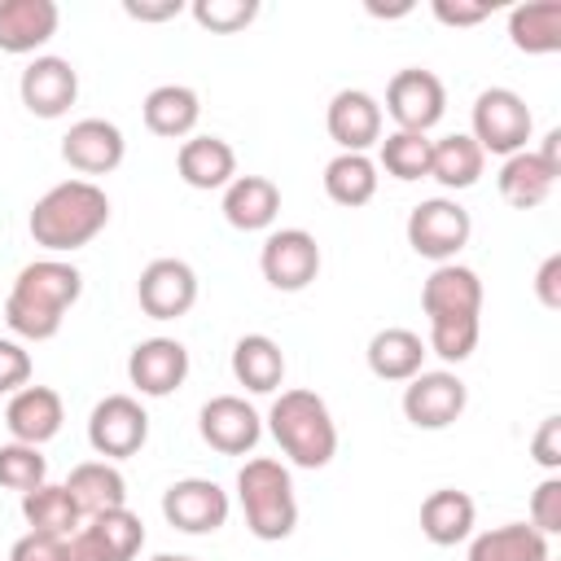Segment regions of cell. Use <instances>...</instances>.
Listing matches in <instances>:
<instances>
[{"label": "cell", "instance_id": "1", "mask_svg": "<svg viewBox=\"0 0 561 561\" xmlns=\"http://www.w3.org/2000/svg\"><path fill=\"white\" fill-rule=\"evenodd\" d=\"M421 307L430 316V351L447 364H460L478 346L482 329V280L465 263H438L421 285Z\"/></svg>", "mask_w": 561, "mask_h": 561}, {"label": "cell", "instance_id": "2", "mask_svg": "<svg viewBox=\"0 0 561 561\" xmlns=\"http://www.w3.org/2000/svg\"><path fill=\"white\" fill-rule=\"evenodd\" d=\"M83 294V272L66 259H35L18 272L9 298H4V324L26 342L57 337L66 311Z\"/></svg>", "mask_w": 561, "mask_h": 561}, {"label": "cell", "instance_id": "3", "mask_svg": "<svg viewBox=\"0 0 561 561\" xmlns=\"http://www.w3.org/2000/svg\"><path fill=\"white\" fill-rule=\"evenodd\" d=\"M105 224H110V197L92 180H61V184H53L31 206V219H26L35 245H44L53 254H70V250L88 245Z\"/></svg>", "mask_w": 561, "mask_h": 561}, {"label": "cell", "instance_id": "4", "mask_svg": "<svg viewBox=\"0 0 561 561\" xmlns=\"http://www.w3.org/2000/svg\"><path fill=\"white\" fill-rule=\"evenodd\" d=\"M267 430L298 469H324L337 456V425L316 390H280L267 412Z\"/></svg>", "mask_w": 561, "mask_h": 561}, {"label": "cell", "instance_id": "5", "mask_svg": "<svg viewBox=\"0 0 561 561\" xmlns=\"http://www.w3.org/2000/svg\"><path fill=\"white\" fill-rule=\"evenodd\" d=\"M237 500H241V513H245V526L254 539L276 543V539L294 535L298 500H294V478L280 460H272V456L245 460L237 473Z\"/></svg>", "mask_w": 561, "mask_h": 561}, {"label": "cell", "instance_id": "6", "mask_svg": "<svg viewBox=\"0 0 561 561\" xmlns=\"http://www.w3.org/2000/svg\"><path fill=\"white\" fill-rule=\"evenodd\" d=\"M530 127H535L530 105L513 88L478 92V101H473V131L469 136L478 140L482 153H500V158L522 153L526 140H530Z\"/></svg>", "mask_w": 561, "mask_h": 561}, {"label": "cell", "instance_id": "7", "mask_svg": "<svg viewBox=\"0 0 561 561\" xmlns=\"http://www.w3.org/2000/svg\"><path fill=\"white\" fill-rule=\"evenodd\" d=\"M469 232H473V219L451 197L416 202L408 215V245L434 263H456V254L469 245Z\"/></svg>", "mask_w": 561, "mask_h": 561}, {"label": "cell", "instance_id": "8", "mask_svg": "<svg viewBox=\"0 0 561 561\" xmlns=\"http://www.w3.org/2000/svg\"><path fill=\"white\" fill-rule=\"evenodd\" d=\"M149 438V412L131 394H105L88 416V443L105 460H127Z\"/></svg>", "mask_w": 561, "mask_h": 561}, {"label": "cell", "instance_id": "9", "mask_svg": "<svg viewBox=\"0 0 561 561\" xmlns=\"http://www.w3.org/2000/svg\"><path fill=\"white\" fill-rule=\"evenodd\" d=\"M447 110V88L434 70H421V66H408V70H394V79L386 83V114L399 123V131H425L443 118Z\"/></svg>", "mask_w": 561, "mask_h": 561}, {"label": "cell", "instance_id": "10", "mask_svg": "<svg viewBox=\"0 0 561 561\" xmlns=\"http://www.w3.org/2000/svg\"><path fill=\"white\" fill-rule=\"evenodd\" d=\"M259 267H263V280L280 294H298L316 280L320 272V245L307 228H280V232H267L263 250H259Z\"/></svg>", "mask_w": 561, "mask_h": 561}, {"label": "cell", "instance_id": "11", "mask_svg": "<svg viewBox=\"0 0 561 561\" xmlns=\"http://www.w3.org/2000/svg\"><path fill=\"white\" fill-rule=\"evenodd\" d=\"M469 403V386L438 368V373H416L408 386H403V416L416 425V430H447L451 421H460Z\"/></svg>", "mask_w": 561, "mask_h": 561}, {"label": "cell", "instance_id": "12", "mask_svg": "<svg viewBox=\"0 0 561 561\" xmlns=\"http://www.w3.org/2000/svg\"><path fill=\"white\" fill-rule=\"evenodd\" d=\"M162 517L184 535H215L228 522V491L210 478H180L162 491Z\"/></svg>", "mask_w": 561, "mask_h": 561}, {"label": "cell", "instance_id": "13", "mask_svg": "<svg viewBox=\"0 0 561 561\" xmlns=\"http://www.w3.org/2000/svg\"><path fill=\"white\" fill-rule=\"evenodd\" d=\"M136 298L149 320H180L197 302V272L184 259H153L136 280Z\"/></svg>", "mask_w": 561, "mask_h": 561}, {"label": "cell", "instance_id": "14", "mask_svg": "<svg viewBox=\"0 0 561 561\" xmlns=\"http://www.w3.org/2000/svg\"><path fill=\"white\" fill-rule=\"evenodd\" d=\"M197 430H202L206 447H215L219 456H245V451H254V443L263 434V416L241 394H215L202 403Z\"/></svg>", "mask_w": 561, "mask_h": 561}, {"label": "cell", "instance_id": "15", "mask_svg": "<svg viewBox=\"0 0 561 561\" xmlns=\"http://www.w3.org/2000/svg\"><path fill=\"white\" fill-rule=\"evenodd\" d=\"M127 377L149 399L175 394L184 386V377H188L184 342H175V337H145V342H136L131 355H127Z\"/></svg>", "mask_w": 561, "mask_h": 561}, {"label": "cell", "instance_id": "16", "mask_svg": "<svg viewBox=\"0 0 561 561\" xmlns=\"http://www.w3.org/2000/svg\"><path fill=\"white\" fill-rule=\"evenodd\" d=\"M18 96L35 118H61L79 96V70L66 57H35L18 79Z\"/></svg>", "mask_w": 561, "mask_h": 561}, {"label": "cell", "instance_id": "17", "mask_svg": "<svg viewBox=\"0 0 561 561\" xmlns=\"http://www.w3.org/2000/svg\"><path fill=\"white\" fill-rule=\"evenodd\" d=\"M123 153H127V140L110 118H79L61 136V158L79 175H110L123 162Z\"/></svg>", "mask_w": 561, "mask_h": 561}, {"label": "cell", "instance_id": "18", "mask_svg": "<svg viewBox=\"0 0 561 561\" xmlns=\"http://www.w3.org/2000/svg\"><path fill=\"white\" fill-rule=\"evenodd\" d=\"M324 127H329V136L337 140L342 153H364L368 145L381 140V105L364 88H342L329 101Z\"/></svg>", "mask_w": 561, "mask_h": 561}, {"label": "cell", "instance_id": "19", "mask_svg": "<svg viewBox=\"0 0 561 561\" xmlns=\"http://www.w3.org/2000/svg\"><path fill=\"white\" fill-rule=\"evenodd\" d=\"M61 421H66V408L53 386H22L4 408V425L13 443H31V447H44L48 438H57Z\"/></svg>", "mask_w": 561, "mask_h": 561}, {"label": "cell", "instance_id": "20", "mask_svg": "<svg viewBox=\"0 0 561 561\" xmlns=\"http://www.w3.org/2000/svg\"><path fill=\"white\" fill-rule=\"evenodd\" d=\"M61 9L53 0H0V53H35L57 35Z\"/></svg>", "mask_w": 561, "mask_h": 561}, {"label": "cell", "instance_id": "21", "mask_svg": "<svg viewBox=\"0 0 561 561\" xmlns=\"http://www.w3.org/2000/svg\"><path fill=\"white\" fill-rule=\"evenodd\" d=\"M175 167H180V180L188 188H228L237 180V153L224 136H188L175 153Z\"/></svg>", "mask_w": 561, "mask_h": 561}, {"label": "cell", "instance_id": "22", "mask_svg": "<svg viewBox=\"0 0 561 561\" xmlns=\"http://www.w3.org/2000/svg\"><path fill=\"white\" fill-rule=\"evenodd\" d=\"M280 215V188L267 175H237L224 188V219L237 232H263Z\"/></svg>", "mask_w": 561, "mask_h": 561}, {"label": "cell", "instance_id": "23", "mask_svg": "<svg viewBox=\"0 0 561 561\" xmlns=\"http://www.w3.org/2000/svg\"><path fill=\"white\" fill-rule=\"evenodd\" d=\"M66 491H70V500H75L83 522L127 504V482H123L114 460H83V465H75L70 478H66Z\"/></svg>", "mask_w": 561, "mask_h": 561}, {"label": "cell", "instance_id": "24", "mask_svg": "<svg viewBox=\"0 0 561 561\" xmlns=\"http://www.w3.org/2000/svg\"><path fill=\"white\" fill-rule=\"evenodd\" d=\"M473 517H478V504L473 495L456 491V486H438L421 500V535L438 548H451L460 539L473 535Z\"/></svg>", "mask_w": 561, "mask_h": 561}, {"label": "cell", "instance_id": "25", "mask_svg": "<svg viewBox=\"0 0 561 561\" xmlns=\"http://www.w3.org/2000/svg\"><path fill=\"white\" fill-rule=\"evenodd\" d=\"M140 114H145V127H149L153 136H162V140H184V136H193V127H197V118H202V101H197V92H193L188 83H158V88L145 96Z\"/></svg>", "mask_w": 561, "mask_h": 561}, {"label": "cell", "instance_id": "26", "mask_svg": "<svg viewBox=\"0 0 561 561\" xmlns=\"http://www.w3.org/2000/svg\"><path fill=\"white\" fill-rule=\"evenodd\" d=\"M557 175H561V167L543 162L535 149H522V153L504 158V167H500V197L517 210H535L557 188Z\"/></svg>", "mask_w": 561, "mask_h": 561}, {"label": "cell", "instance_id": "27", "mask_svg": "<svg viewBox=\"0 0 561 561\" xmlns=\"http://www.w3.org/2000/svg\"><path fill=\"white\" fill-rule=\"evenodd\" d=\"M364 355H368L373 377H381V381H412L416 373H425L421 364H425L430 346L412 329H377L368 337V351Z\"/></svg>", "mask_w": 561, "mask_h": 561}, {"label": "cell", "instance_id": "28", "mask_svg": "<svg viewBox=\"0 0 561 561\" xmlns=\"http://www.w3.org/2000/svg\"><path fill=\"white\" fill-rule=\"evenodd\" d=\"M232 377L250 394H272L285 381V351L267 333H245L232 346Z\"/></svg>", "mask_w": 561, "mask_h": 561}, {"label": "cell", "instance_id": "29", "mask_svg": "<svg viewBox=\"0 0 561 561\" xmlns=\"http://www.w3.org/2000/svg\"><path fill=\"white\" fill-rule=\"evenodd\" d=\"M482 167H486V153L478 149V140L469 131H451L443 140H434V153H430V180H438L443 188L460 193V188H473L482 180Z\"/></svg>", "mask_w": 561, "mask_h": 561}, {"label": "cell", "instance_id": "30", "mask_svg": "<svg viewBox=\"0 0 561 561\" xmlns=\"http://www.w3.org/2000/svg\"><path fill=\"white\" fill-rule=\"evenodd\" d=\"M508 39L517 53L543 57L561 48V0H530L508 13Z\"/></svg>", "mask_w": 561, "mask_h": 561}, {"label": "cell", "instance_id": "31", "mask_svg": "<svg viewBox=\"0 0 561 561\" xmlns=\"http://www.w3.org/2000/svg\"><path fill=\"white\" fill-rule=\"evenodd\" d=\"M469 561H548V535L526 522H504L469 543Z\"/></svg>", "mask_w": 561, "mask_h": 561}, {"label": "cell", "instance_id": "32", "mask_svg": "<svg viewBox=\"0 0 561 561\" xmlns=\"http://www.w3.org/2000/svg\"><path fill=\"white\" fill-rule=\"evenodd\" d=\"M22 517H26L31 530L61 535V539H70V535L83 526V517H79V508H75L66 482H39L35 491H26V495H22Z\"/></svg>", "mask_w": 561, "mask_h": 561}, {"label": "cell", "instance_id": "33", "mask_svg": "<svg viewBox=\"0 0 561 561\" xmlns=\"http://www.w3.org/2000/svg\"><path fill=\"white\" fill-rule=\"evenodd\" d=\"M324 193H329V202H337L346 210L368 206L377 193V162L368 153H337L324 167Z\"/></svg>", "mask_w": 561, "mask_h": 561}, {"label": "cell", "instance_id": "34", "mask_svg": "<svg viewBox=\"0 0 561 561\" xmlns=\"http://www.w3.org/2000/svg\"><path fill=\"white\" fill-rule=\"evenodd\" d=\"M83 530L101 543L105 561H131L140 548H145V522L123 504V508H110V513H96L83 522Z\"/></svg>", "mask_w": 561, "mask_h": 561}, {"label": "cell", "instance_id": "35", "mask_svg": "<svg viewBox=\"0 0 561 561\" xmlns=\"http://www.w3.org/2000/svg\"><path fill=\"white\" fill-rule=\"evenodd\" d=\"M430 153H434V140L425 131H390L381 140V167L386 175L412 184V180H425L430 175Z\"/></svg>", "mask_w": 561, "mask_h": 561}, {"label": "cell", "instance_id": "36", "mask_svg": "<svg viewBox=\"0 0 561 561\" xmlns=\"http://www.w3.org/2000/svg\"><path fill=\"white\" fill-rule=\"evenodd\" d=\"M39 482H48V460L39 456V447H31V443H4L0 447V486L26 495Z\"/></svg>", "mask_w": 561, "mask_h": 561}, {"label": "cell", "instance_id": "37", "mask_svg": "<svg viewBox=\"0 0 561 561\" xmlns=\"http://www.w3.org/2000/svg\"><path fill=\"white\" fill-rule=\"evenodd\" d=\"M188 13L210 35H232V31H241V26H250L259 18V4L254 0H197Z\"/></svg>", "mask_w": 561, "mask_h": 561}, {"label": "cell", "instance_id": "38", "mask_svg": "<svg viewBox=\"0 0 561 561\" xmlns=\"http://www.w3.org/2000/svg\"><path fill=\"white\" fill-rule=\"evenodd\" d=\"M530 526L539 535H557L561 530V478L548 473L535 491H530Z\"/></svg>", "mask_w": 561, "mask_h": 561}, {"label": "cell", "instance_id": "39", "mask_svg": "<svg viewBox=\"0 0 561 561\" xmlns=\"http://www.w3.org/2000/svg\"><path fill=\"white\" fill-rule=\"evenodd\" d=\"M22 386H31V355L22 342L0 337V394H18Z\"/></svg>", "mask_w": 561, "mask_h": 561}, {"label": "cell", "instance_id": "40", "mask_svg": "<svg viewBox=\"0 0 561 561\" xmlns=\"http://www.w3.org/2000/svg\"><path fill=\"white\" fill-rule=\"evenodd\" d=\"M430 13L443 22V26H478L495 13V0H434Z\"/></svg>", "mask_w": 561, "mask_h": 561}, {"label": "cell", "instance_id": "41", "mask_svg": "<svg viewBox=\"0 0 561 561\" xmlns=\"http://www.w3.org/2000/svg\"><path fill=\"white\" fill-rule=\"evenodd\" d=\"M9 561H66V539L61 535H44V530H26L9 548Z\"/></svg>", "mask_w": 561, "mask_h": 561}, {"label": "cell", "instance_id": "42", "mask_svg": "<svg viewBox=\"0 0 561 561\" xmlns=\"http://www.w3.org/2000/svg\"><path fill=\"white\" fill-rule=\"evenodd\" d=\"M530 456L543 469H561V416H543L535 438H530Z\"/></svg>", "mask_w": 561, "mask_h": 561}, {"label": "cell", "instance_id": "43", "mask_svg": "<svg viewBox=\"0 0 561 561\" xmlns=\"http://www.w3.org/2000/svg\"><path fill=\"white\" fill-rule=\"evenodd\" d=\"M535 298L548 311H561V254H548L535 272Z\"/></svg>", "mask_w": 561, "mask_h": 561}, {"label": "cell", "instance_id": "44", "mask_svg": "<svg viewBox=\"0 0 561 561\" xmlns=\"http://www.w3.org/2000/svg\"><path fill=\"white\" fill-rule=\"evenodd\" d=\"M123 13H127V18H136V22H167V18H180V13H184V4H180V0H167V4H145V0L136 4V0H127V4H123Z\"/></svg>", "mask_w": 561, "mask_h": 561}, {"label": "cell", "instance_id": "45", "mask_svg": "<svg viewBox=\"0 0 561 561\" xmlns=\"http://www.w3.org/2000/svg\"><path fill=\"white\" fill-rule=\"evenodd\" d=\"M149 561H193V557H180V552H158V557H149Z\"/></svg>", "mask_w": 561, "mask_h": 561}]
</instances>
